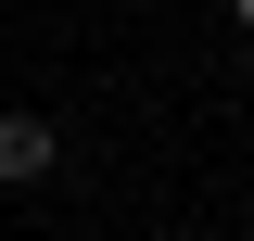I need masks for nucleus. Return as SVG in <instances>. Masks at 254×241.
<instances>
[{
	"mask_svg": "<svg viewBox=\"0 0 254 241\" xmlns=\"http://www.w3.org/2000/svg\"><path fill=\"white\" fill-rule=\"evenodd\" d=\"M38 165H51V127L38 115H0V178H38Z\"/></svg>",
	"mask_w": 254,
	"mask_h": 241,
	"instance_id": "nucleus-1",
	"label": "nucleus"
},
{
	"mask_svg": "<svg viewBox=\"0 0 254 241\" xmlns=\"http://www.w3.org/2000/svg\"><path fill=\"white\" fill-rule=\"evenodd\" d=\"M242 26H254V0H242Z\"/></svg>",
	"mask_w": 254,
	"mask_h": 241,
	"instance_id": "nucleus-2",
	"label": "nucleus"
}]
</instances>
